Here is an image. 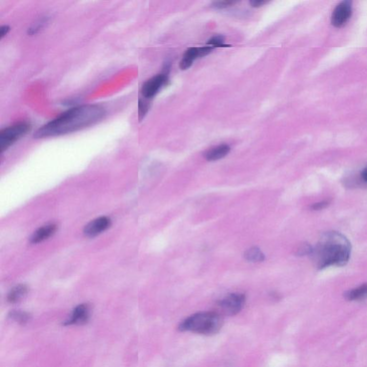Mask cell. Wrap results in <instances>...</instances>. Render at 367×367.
Here are the masks:
<instances>
[{
  "instance_id": "4fadbf2b",
  "label": "cell",
  "mask_w": 367,
  "mask_h": 367,
  "mask_svg": "<svg viewBox=\"0 0 367 367\" xmlns=\"http://www.w3.org/2000/svg\"><path fill=\"white\" fill-rule=\"evenodd\" d=\"M346 299L348 300H361L367 298V284L346 292Z\"/></svg>"
},
{
  "instance_id": "8992f818",
  "label": "cell",
  "mask_w": 367,
  "mask_h": 367,
  "mask_svg": "<svg viewBox=\"0 0 367 367\" xmlns=\"http://www.w3.org/2000/svg\"><path fill=\"white\" fill-rule=\"evenodd\" d=\"M168 82V77L166 74H158L146 80L142 88V96L145 98H152L160 92V90L166 85Z\"/></svg>"
},
{
  "instance_id": "9c48e42d",
  "label": "cell",
  "mask_w": 367,
  "mask_h": 367,
  "mask_svg": "<svg viewBox=\"0 0 367 367\" xmlns=\"http://www.w3.org/2000/svg\"><path fill=\"white\" fill-rule=\"evenodd\" d=\"M90 309L88 304H84L76 306L72 310L70 318L66 320L64 325H82L88 322Z\"/></svg>"
},
{
  "instance_id": "9a60e30c",
  "label": "cell",
  "mask_w": 367,
  "mask_h": 367,
  "mask_svg": "<svg viewBox=\"0 0 367 367\" xmlns=\"http://www.w3.org/2000/svg\"><path fill=\"white\" fill-rule=\"evenodd\" d=\"M244 258L249 262H264L266 256L259 248L252 247L244 252Z\"/></svg>"
},
{
  "instance_id": "5bb4252c",
  "label": "cell",
  "mask_w": 367,
  "mask_h": 367,
  "mask_svg": "<svg viewBox=\"0 0 367 367\" xmlns=\"http://www.w3.org/2000/svg\"><path fill=\"white\" fill-rule=\"evenodd\" d=\"M28 287L26 285H18L13 288L8 294V299L11 304H16L20 302L27 295Z\"/></svg>"
},
{
  "instance_id": "7402d4cb",
  "label": "cell",
  "mask_w": 367,
  "mask_h": 367,
  "mask_svg": "<svg viewBox=\"0 0 367 367\" xmlns=\"http://www.w3.org/2000/svg\"><path fill=\"white\" fill-rule=\"evenodd\" d=\"M268 2L266 0H251L250 1V4L252 8H258L264 6V4H267Z\"/></svg>"
},
{
  "instance_id": "30bf717a",
  "label": "cell",
  "mask_w": 367,
  "mask_h": 367,
  "mask_svg": "<svg viewBox=\"0 0 367 367\" xmlns=\"http://www.w3.org/2000/svg\"><path fill=\"white\" fill-rule=\"evenodd\" d=\"M110 226V220L107 216H100L88 223L84 228L87 237H95L106 230Z\"/></svg>"
},
{
  "instance_id": "e0dca14e",
  "label": "cell",
  "mask_w": 367,
  "mask_h": 367,
  "mask_svg": "<svg viewBox=\"0 0 367 367\" xmlns=\"http://www.w3.org/2000/svg\"><path fill=\"white\" fill-rule=\"evenodd\" d=\"M10 317L20 324H26L30 320V315L26 312L14 310L10 314Z\"/></svg>"
},
{
  "instance_id": "d6986e66",
  "label": "cell",
  "mask_w": 367,
  "mask_h": 367,
  "mask_svg": "<svg viewBox=\"0 0 367 367\" xmlns=\"http://www.w3.org/2000/svg\"><path fill=\"white\" fill-rule=\"evenodd\" d=\"M237 2L233 1H216L213 2L212 6L214 9L222 10L226 8H230V6H234Z\"/></svg>"
},
{
  "instance_id": "ffe728a7",
  "label": "cell",
  "mask_w": 367,
  "mask_h": 367,
  "mask_svg": "<svg viewBox=\"0 0 367 367\" xmlns=\"http://www.w3.org/2000/svg\"><path fill=\"white\" fill-rule=\"evenodd\" d=\"M148 110V105L144 100L140 99L138 100V115H140V120H142L144 117L146 116Z\"/></svg>"
},
{
  "instance_id": "6da1fadb",
  "label": "cell",
  "mask_w": 367,
  "mask_h": 367,
  "mask_svg": "<svg viewBox=\"0 0 367 367\" xmlns=\"http://www.w3.org/2000/svg\"><path fill=\"white\" fill-rule=\"evenodd\" d=\"M106 115L103 107L96 104L79 106L66 110L36 132V138L68 134L100 122Z\"/></svg>"
},
{
  "instance_id": "52a82bcc",
  "label": "cell",
  "mask_w": 367,
  "mask_h": 367,
  "mask_svg": "<svg viewBox=\"0 0 367 367\" xmlns=\"http://www.w3.org/2000/svg\"><path fill=\"white\" fill-rule=\"evenodd\" d=\"M352 2L348 0L342 2L334 10L332 16V24L336 28L343 27L351 18Z\"/></svg>"
},
{
  "instance_id": "603a6c76",
  "label": "cell",
  "mask_w": 367,
  "mask_h": 367,
  "mask_svg": "<svg viewBox=\"0 0 367 367\" xmlns=\"http://www.w3.org/2000/svg\"><path fill=\"white\" fill-rule=\"evenodd\" d=\"M10 30V28L8 26H2L1 28H0V38L2 39L8 34V32H9Z\"/></svg>"
},
{
  "instance_id": "5b68a950",
  "label": "cell",
  "mask_w": 367,
  "mask_h": 367,
  "mask_svg": "<svg viewBox=\"0 0 367 367\" xmlns=\"http://www.w3.org/2000/svg\"><path fill=\"white\" fill-rule=\"evenodd\" d=\"M246 298L244 294L234 292L221 299L218 302V306L221 312L224 315H237L242 310L246 304Z\"/></svg>"
},
{
  "instance_id": "44dd1931",
  "label": "cell",
  "mask_w": 367,
  "mask_h": 367,
  "mask_svg": "<svg viewBox=\"0 0 367 367\" xmlns=\"http://www.w3.org/2000/svg\"><path fill=\"white\" fill-rule=\"evenodd\" d=\"M330 204V201L328 200H324V201L314 203L313 206H310L312 210L318 211L325 209Z\"/></svg>"
},
{
  "instance_id": "2e32d148",
  "label": "cell",
  "mask_w": 367,
  "mask_h": 367,
  "mask_svg": "<svg viewBox=\"0 0 367 367\" xmlns=\"http://www.w3.org/2000/svg\"><path fill=\"white\" fill-rule=\"evenodd\" d=\"M314 248L307 242L302 243L299 244L295 250V254L299 257L302 256H312Z\"/></svg>"
},
{
  "instance_id": "8fae6325",
  "label": "cell",
  "mask_w": 367,
  "mask_h": 367,
  "mask_svg": "<svg viewBox=\"0 0 367 367\" xmlns=\"http://www.w3.org/2000/svg\"><path fill=\"white\" fill-rule=\"evenodd\" d=\"M57 226L54 224H47L40 228L34 233L30 238L31 242L36 244L46 240V239L52 236L56 232Z\"/></svg>"
},
{
  "instance_id": "277c9868",
  "label": "cell",
  "mask_w": 367,
  "mask_h": 367,
  "mask_svg": "<svg viewBox=\"0 0 367 367\" xmlns=\"http://www.w3.org/2000/svg\"><path fill=\"white\" fill-rule=\"evenodd\" d=\"M31 130V125L26 122H18L6 127L0 132V150L2 153L16 143V140L27 134Z\"/></svg>"
},
{
  "instance_id": "7c38bea8",
  "label": "cell",
  "mask_w": 367,
  "mask_h": 367,
  "mask_svg": "<svg viewBox=\"0 0 367 367\" xmlns=\"http://www.w3.org/2000/svg\"><path fill=\"white\" fill-rule=\"evenodd\" d=\"M230 152V147L229 145L223 144L219 145V146H216L211 148V150H208L206 152L204 157L209 162L218 161V160H222V158L227 156Z\"/></svg>"
},
{
  "instance_id": "ac0fdd59",
  "label": "cell",
  "mask_w": 367,
  "mask_h": 367,
  "mask_svg": "<svg viewBox=\"0 0 367 367\" xmlns=\"http://www.w3.org/2000/svg\"><path fill=\"white\" fill-rule=\"evenodd\" d=\"M224 42V38L222 36H216L210 38L206 42V44L216 48L218 47H226V46H228Z\"/></svg>"
},
{
  "instance_id": "ba28073f",
  "label": "cell",
  "mask_w": 367,
  "mask_h": 367,
  "mask_svg": "<svg viewBox=\"0 0 367 367\" xmlns=\"http://www.w3.org/2000/svg\"><path fill=\"white\" fill-rule=\"evenodd\" d=\"M214 49V48L210 47V46L201 48H190L188 49L184 52L182 59L180 61V69L182 70H188V69H189L192 66L195 60L208 56Z\"/></svg>"
},
{
  "instance_id": "cb8c5ba5",
  "label": "cell",
  "mask_w": 367,
  "mask_h": 367,
  "mask_svg": "<svg viewBox=\"0 0 367 367\" xmlns=\"http://www.w3.org/2000/svg\"><path fill=\"white\" fill-rule=\"evenodd\" d=\"M362 178H364V180L367 182V168H365L364 170H363V172H362Z\"/></svg>"
},
{
  "instance_id": "3957f363",
  "label": "cell",
  "mask_w": 367,
  "mask_h": 367,
  "mask_svg": "<svg viewBox=\"0 0 367 367\" xmlns=\"http://www.w3.org/2000/svg\"><path fill=\"white\" fill-rule=\"evenodd\" d=\"M222 325V317L218 312H200L184 319L180 324L178 330L181 332L212 336L218 333Z\"/></svg>"
},
{
  "instance_id": "7a4b0ae2",
  "label": "cell",
  "mask_w": 367,
  "mask_h": 367,
  "mask_svg": "<svg viewBox=\"0 0 367 367\" xmlns=\"http://www.w3.org/2000/svg\"><path fill=\"white\" fill-rule=\"evenodd\" d=\"M351 252V243L344 234L330 231L320 236L310 256L316 267L320 270L330 266H346Z\"/></svg>"
}]
</instances>
